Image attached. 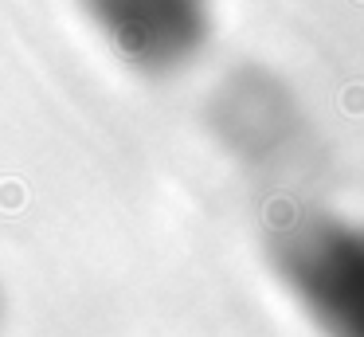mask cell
I'll return each mask as SVG.
<instances>
[{
	"mask_svg": "<svg viewBox=\"0 0 364 337\" xmlns=\"http://www.w3.org/2000/svg\"><path fill=\"white\" fill-rule=\"evenodd\" d=\"M274 271L321 337H364V224L286 227L274 243Z\"/></svg>",
	"mask_w": 364,
	"mask_h": 337,
	"instance_id": "6da1fadb",
	"label": "cell"
},
{
	"mask_svg": "<svg viewBox=\"0 0 364 337\" xmlns=\"http://www.w3.org/2000/svg\"><path fill=\"white\" fill-rule=\"evenodd\" d=\"M82 8L137 71H176L208 36V0H82Z\"/></svg>",
	"mask_w": 364,
	"mask_h": 337,
	"instance_id": "7a4b0ae2",
	"label": "cell"
},
{
	"mask_svg": "<svg viewBox=\"0 0 364 337\" xmlns=\"http://www.w3.org/2000/svg\"><path fill=\"white\" fill-rule=\"evenodd\" d=\"M0 310H4V298H0Z\"/></svg>",
	"mask_w": 364,
	"mask_h": 337,
	"instance_id": "3957f363",
	"label": "cell"
}]
</instances>
